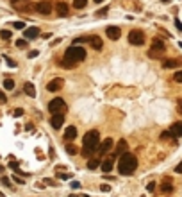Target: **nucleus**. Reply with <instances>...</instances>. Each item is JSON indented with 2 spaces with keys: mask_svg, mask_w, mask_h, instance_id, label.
<instances>
[{
  "mask_svg": "<svg viewBox=\"0 0 182 197\" xmlns=\"http://www.w3.org/2000/svg\"><path fill=\"white\" fill-rule=\"evenodd\" d=\"M82 143H84V149H82V156L84 158H89L91 154L100 147V134H98V131H88L84 134V140H82Z\"/></svg>",
  "mask_w": 182,
  "mask_h": 197,
  "instance_id": "nucleus-1",
  "label": "nucleus"
},
{
  "mask_svg": "<svg viewBox=\"0 0 182 197\" xmlns=\"http://www.w3.org/2000/svg\"><path fill=\"white\" fill-rule=\"evenodd\" d=\"M136 169H137V160L134 154H123V156H120L118 170H120L122 176H130V174H134Z\"/></svg>",
  "mask_w": 182,
  "mask_h": 197,
  "instance_id": "nucleus-2",
  "label": "nucleus"
},
{
  "mask_svg": "<svg viewBox=\"0 0 182 197\" xmlns=\"http://www.w3.org/2000/svg\"><path fill=\"white\" fill-rule=\"evenodd\" d=\"M86 59V50L82 47H70L66 52H64V61H62V65H73V63H79V61H84Z\"/></svg>",
  "mask_w": 182,
  "mask_h": 197,
  "instance_id": "nucleus-3",
  "label": "nucleus"
},
{
  "mask_svg": "<svg viewBox=\"0 0 182 197\" xmlns=\"http://www.w3.org/2000/svg\"><path fill=\"white\" fill-rule=\"evenodd\" d=\"M164 41L163 39H159V38H155L154 41H152V47H150V50H148V56L152 57V59H161V56L164 54Z\"/></svg>",
  "mask_w": 182,
  "mask_h": 197,
  "instance_id": "nucleus-4",
  "label": "nucleus"
},
{
  "mask_svg": "<svg viewBox=\"0 0 182 197\" xmlns=\"http://www.w3.org/2000/svg\"><path fill=\"white\" fill-rule=\"evenodd\" d=\"M48 111L52 115H64V111H66V102H64L61 97H56L54 100L48 102Z\"/></svg>",
  "mask_w": 182,
  "mask_h": 197,
  "instance_id": "nucleus-5",
  "label": "nucleus"
},
{
  "mask_svg": "<svg viewBox=\"0 0 182 197\" xmlns=\"http://www.w3.org/2000/svg\"><path fill=\"white\" fill-rule=\"evenodd\" d=\"M128 41H130L132 45H136V47H141V45L145 43V34L141 32V30L134 29V30H130V32H128Z\"/></svg>",
  "mask_w": 182,
  "mask_h": 197,
  "instance_id": "nucleus-6",
  "label": "nucleus"
},
{
  "mask_svg": "<svg viewBox=\"0 0 182 197\" xmlns=\"http://www.w3.org/2000/svg\"><path fill=\"white\" fill-rule=\"evenodd\" d=\"M34 7H36V11H38V13H41V15H50V13H52V2H48V0L38 2Z\"/></svg>",
  "mask_w": 182,
  "mask_h": 197,
  "instance_id": "nucleus-7",
  "label": "nucleus"
},
{
  "mask_svg": "<svg viewBox=\"0 0 182 197\" xmlns=\"http://www.w3.org/2000/svg\"><path fill=\"white\" fill-rule=\"evenodd\" d=\"M105 34H107V38L109 39H113V41H116V39H120V36H122V30H120V27H107V30H105Z\"/></svg>",
  "mask_w": 182,
  "mask_h": 197,
  "instance_id": "nucleus-8",
  "label": "nucleus"
},
{
  "mask_svg": "<svg viewBox=\"0 0 182 197\" xmlns=\"http://www.w3.org/2000/svg\"><path fill=\"white\" fill-rule=\"evenodd\" d=\"M113 143H114V142H113L111 136H109V138H105V140H102V142H100V147H98V152H100V154H107V152L111 151Z\"/></svg>",
  "mask_w": 182,
  "mask_h": 197,
  "instance_id": "nucleus-9",
  "label": "nucleus"
},
{
  "mask_svg": "<svg viewBox=\"0 0 182 197\" xmlns=\"http://www.w3.org/2000/svg\"><path fill=\"white\" fill-rule=\"evenodd\" d=\"M62 82H64V81H62L61 77H56L54 81H50L48 84H47V90H48V91H59V90L62 88Z\"/></svg>",
  "mask_w": 182,
  "mask_h": 197,
  "instance_id": "nucleus-10",
  "label": "nucleus"
},
{
  "mask_svg": "<svg viewBox=\"0 0 182 197\" xmlns=\"http://www.w3.org/2000/svg\"><path fill=\"white\" fill-rule=\"evenodd\" d=\"M123 152H127V142L125 140H120V142H118V145H116V151L113 152V160L114 158H118V156H123Z\"/></svg>",
  "mask_w": 182,
  "mask_h": 197,
  "instance_id": "nucleus-11",
  "label": "nucleus"
},
{
  "mask_svg": "<svg viewBox=\"0 0 182 197\" xmlns=\"http://www.w3.org/2000/svg\"><path fill=\"white\" fill-rule=\"evenodd\" d=\"M64 124V115H52L50 118V126L54 129H61V126Z\"/></svg>",
  "mask_w": 182,
  "mask_h": 197,
  "instance_id": "nucleus-12",
  "label": "nucleus"
},
{
  "mask_svg": "<svg viewBox=\"0 0 182 197\" xmlns=\"http://www.w3.org/2000/svg\"><path fill=\"white\" fill-rule=\"evenodd\" d=\"M170 136H173V138L182 136V122H175L173 126L170 127Z\"/></svg>",
  "mask_w": 182,
  "mask_h": 197,
  "instance_id": "nucleus-13",
  "label": "nucleus"
},
{
  "mask_svg": "<svg viewBox=\"0 0 182 197\" xmlns=\"http://www.w3.org/2000/svg\"><path fill=\"white\" fill-rule=\"evenodd\" d=\"M100 167H102V170H104L105 174H109V172L113 170V167H114V160H113V158H107V160H104Z\"/></svg>",
  "mask_w": 182,
  "mask_h": 197,
  "instance_id": "nucleus-14",
  "label": "nucleus"
},
{
  "mask_svg": "<svg viewBox=\"0 0 182 197\" xmlns=\"http://www.w3.org/2000/svg\"><path fill=\"white\" fill-rule=\"evenodd\" d=\"M56 9H57V15L59 16H68V4L66 2H57V6H56Z\"/></svg>",
  "mask_w": 182,
  "mask_h": 197,
  "instance_id": "nucleus-15",
  "label": "nucleus"
},
{
  "mask_svg": "<svg viewBox=\"0 0 182 197\" xmlns=\"http://www.w3.org/2000/svg\"><path fill=\"white\" fill-rule=\"evenodd\" d=\"M64 138L66 140H75L77 138V129H75V126H68V129L64 131Z\"/></svg>",
  "mask_w": 182,
  "mask_h": 197,
  "instance_id": "nucleus-16",
  "label": "nucleus"
},
{
  "mask_svg": "<svg viewBox=\"0 0 182 197\" xmlns=\"http://www.w3.org/2000/svg\"><path fill=\"white\" fill-rule=\"evenodd\" d=\"M36 36H39V29L38 27L25 29V39H32V38H36Z\"/></svg>",
  "mask_w": 182,
  "mask_h": 197,
  "instance_id": "nucleus-17",
  "label": "nucleus"
},
{
  "mask_svg": "<svg viewBox=\"0 0 182 197\" xmlns=\"http://www.w3.org/2000/svg\"><path fill=\"white\" fill-rule=\"evenodd\" d=\"M23 91L27 93L29 97H36V88H34L32 82H25V84H23Z\"/></svg>",
  "mask_w": 182,
  "mask_h": 197,
  "instance_id": "nucleus-18",
  "label": "nucleus"
},
{
  "mask_svg": "<svg viewBox=\"0 0 182 197\" xmlns=\"http://www.w3.org/2000/svg\"><path fill=\"white\" fill-rule=\"evenodd\" d=\"M180 63H179V61L177 59H163V68H177Z\"/></svg>",
  "mask_w": 182,
  "mask_h": 197,
  "instance_id": "nucleus-19",
  "label": "nucleus"
},
{
  "mask_svg": "<svg viewBox=\"0 0 182 197\" xmlns=\"http://www.w3.org/2000/svg\"><path fill=\"white\" fill-rule=\"evenodd\" d=\"M89 43H91V47H93L95 50H100V48H102V39H100L98 36H91V38H89Z\"/></svg>",
  "mask_w": 182,
  "mask_h": 197,
  "instance_id": "nucleus-20",
  "label": "nucleus"
},
{
  "mask_svg": "<svg viewBox=\"0 0 182 197\" xmlns=\"http://www.w3.org/2000/svg\"><path fill=\"white\" fill-rule=\"evenodd\" d=\"M102 165V161L98 160V158H91L89 161H88V169H91V170H95L96 167H100Z\"/></svg>",
  "mask_w": 182,
  "mask_h": 197,
  "instance_id": "nucleus-21",
  "label": "nucleus"
},
{
  "mask_svg": "<svg viewBox=\"0 0 182 197\" xmlns=\"http://www.w3.org/2000/svg\"><path fill=\"white\" fill-rule=\"evenodd\" d=\"M27 2H29V0H11V4H13V7H16V9H25Z\"/></svg>",
  "mask_w": 182,
  "mask_h": 197,
  "instance_id": "nucleus-22",
  "label": "nucleus"
},
{
  "mask_svg": "<svg viewBox=\"0 0 182 197\" xmlns=\"http://www.w3.org/2000/svg\"><path fill=\"white\" fill-rule=\"evenodd\" d=\"M171 188H173V185H171V179H164L163 186H161V190H163V192H171Z\"/></svg>",
  "mask_w": 182,
  "mask_h": 197,
  "instance_id": "nucleus-23",
  "label": "nucleus"
},
{
  "mask_svg": "<svg viewBox=\"0 0 182 197\" xmlns=\"http://www.w3.org/2000/svg\"><path fill=\"white\" fill-rule=\"evenodd\" d=\"M86 4H88V0H73L75 9H82V7H86Z\"/></svg>",
  "mask_w": 182,
  "mask_h": 197,
  "instance_id": "nucleus-24",
  "label": "nucleus"
},
{
  "mask_svg": "<svg viewBox=\"0 0 182 197\" xmlns=\"http://www.w3.org/2000/svg\"><path fill=\"white\" fill-rule=\"evenodd\" d=\"M66 152H68V154H71V156H73V154H77L79 151H77V147H75L73 143H66Z\"/></svg>",
  "mask_w": 182,
  "mask_h": 197,
  "instance_id": "nucleus-25",
  "label": "nucleus"
},
{
  "mask_svg": "<svg viewBox=\"0 0 182 197\" xmlns=\"http://www.w3.org/2000/svg\"><path fill=\"white\" fill-rule=\"evenodd\" d=\"M4 88L5 90H14V81L13 79H5L4 81Z\"/></svg>",
  "mask_w": 182,
  "mask_h": 197,
  "instance_id": "nucleus-26",
  "label": "nucleus"
},
{
  "mask_svg": "<svg viewBox=\"0 0 182 197\" xmlns=\"http://www.w3.org/2000/svg\"><path fill=\"white\" fill-rule=\"evenodd\" d=\"M16 47L18 48H25L27 47V39L23 38V39H16Z\"/></svg>",
  "mask_w": 182,
  "mask_h": 197,
  "instance_id": "nucleus-27",
  "label": "nucleus"
},
{
  "mask_svg": "<svg viewBox=\"0 0 182 197\" xmlns=\"http://www.w3.org/2000/svg\"><path fill=\"white\" fill-rule=\"evenodd\" d=\"M0 38H2V39H9L11 38V30H0Z\"/></svg>",
  "mask_w": 182,
  "mask_h": 197,
  "instance_id": "nucleus-28",
  "label": "nucleus"
},
{
  "mask_svg": "<svg viewBox=\"0 0 182 197\" xmlns=\"http://www.w3.org/2000/svg\"><path fill=\"white\" fill-rule=\"evenodd\" d=\"M173 81H175V82H182V72H175Z\"/></svg>",
  "mask_w": 182,
  "mask_h": 197,
  "instance_id": "nucleus-29",
  "label": "nucleus"
},
{
  "mask_svg": "<svg viewBox=\"0 0 182 197\" xmlns=\"http://www.w3.org/2000/svg\"><path fill=\"white\" fill-rule=\"evenodd\" d=\"M9 167L13 169L14 172H20V169H18V163H16V161H9Z\"/></svg>",
  "mask_w": 182,
  "mask_h": 197,
  "instance_id": "nucleus-30",
  "label": "nucleus"
},
{
  "mask_svg": "<svg viewBox=\"0 0 182 197\" xmlns=\"http://www.w3.org/2000/svg\"><path fill=\"white\" fill-rule=\"evenodd\" d=\"M57 176H59L61 179H70V178H71V174H66V172H59Z\"/></svg>",
  "mask_w": 182,
  "mask_h": 197,
  "instance_id": "nucleus-31",
  "label": "nucleus"
},
{
  "mask_svg": "<svg viewBox=\"0 0 182 197\" xmlns=\"http://www.w3.org/2000/svg\"><path fill=\"white\" fill-rule=\"evenodd\" d=\"M13 27H14V29H25V24H23V22H14Z\"/></svg>",
  "mask_w": 182,
  "mask_h": 197,
  "instance_id": "nucleus-32",
  "label": "nucleus"
},
{
  "mask_svg": "<svg viewBox=\"0 0 182 197\" xmlns=\"http://www.w3.org/2000/svg\"><path fill=\"white\" fill-rule=\"evenodd\" d=\"M5 102H7L5 93H4V91H0V104H5Z\"/></svg>",
  "mask_w": 182,
  "mask_h": 197,
  "instance_id": "nucleus-33",
  "label": "nucleus"
},
{
  "mask_svg": "<svg viewBox=\"0 0 182 197\" xmlns=\"http://www.w3.org/2000/svg\"><path fill=\"white\" fill-rule=\"evenodd\" d=\"M13 115L18 118V117H21V115H23V109H21V108H18V109H14V113H13Z\"/></svg>",
  "mask_w": 182,
  "mask_h": 197,
  "instance_id": "nucleus-34",
  "label": "nucleus"
},
{
  "mask_svg": "<svg viewBox=\"0 0 182 197\" xmlns=\"http://www.w3.org/2000/svg\"><path fill=\"white\" fill-rule=\"evenodd\" d=\"M146 190H148V192H154V190H155V183H148V185H146Z\"/></svg>",
  "mask_w": 182,
  "mask_h": 197,
  "instance_id": "nucleus-35",
  "label": "nucleus"
},
{
  "mask_svg": "<svg viewBox=\"0 0 182 197\" xmlns=\"http://www.w3.org/2000/svg\"><path fill=\"white\" fill-rule=\"evenodd\" d=\"M13 179H14V181H16L18 185H23V183H25V181L21 179V178H18V176H13Z\"/></svg>",
  "mask_w": 182,
  "mask_h": 197,
  "instance_id": "nucleus-36",
  "label": "nucleus"
},
{
  "mask_svg": "<svg viewBox=\"0 0 182 197\" xmlns=\"http://www.w3.org/2000/svg\"><path fill=\"white\" fill-rule=\"evenodd\" d=\"M100 190H102V192H109V190H111V186H109V185H102V186H100Z\"/></svg>",
  "mask_w": 182,
  "mask_h": 197,
  "instance_id": "nucleus-37",
  "label": "nucleus"
},
{
  "mask_svg": "<svg viewBox=\"0 0 182 197\" xmlns=\"http://www.w3.org/2000/svg\"><path fill=\"white\" fill-rule=\"evenodd\" d=\"M175 172H177V174H182V161H180V163L177 165V167H175Z\"/></svg>",
  "mask_w": 182,
  "mask_h": 197,
  "instance_id": "nucleus-38",
  "label": "nucleus"
},
{
  "mask_svg": "<svg viewBox=\"0 0 182 197\" xmlns=\"http://www.w3.org/2000/svg\"><path fill=\"white\" fill-rule=\"evenodd\" d=\"M175 25H177V29H180V30H182V22H180L179 18H175Z\"/></svg>",
  "mask_w": 182,
  "mask_h": 197,
  "instance_id": "nucleus-39",
  "label": "nucleus"
},
{
  "mask_svg": "<svg viewBox=\"0 0 182 197\" xmlns=\"http://www.w3.org/2000/svg\"><path fill=\"white\" fill-rule=\"evenodd\" d=\"M79 186H80L79 181H71V188H79Z\"/></svg>",
  "mask_w": 182,
  "mask_h": 197,
  "instance_id": "nucleus-40",
  "label": "nucleus"
},
{
  "mask_svg": "<svg viewBox=\"0 0 182 197\" xmlns=\"http://www.w3.org/2000/svg\"><path fill=\"white\" fill-rule=\"evenodd\" d=\"M45 183H47V185H50V186L56 185V183H54V179H50V178H47V179H45Z\"/></svg>",
  "mask_w": 182,
  "mask_h": 197,
  "instance_id": "nucleus-41",
  "label": "nucleus"
},
{
  "mask_svg": "<svg viewBox=\"0 0 182 197\" xmlns=\"http://www.w3.org/2000/svg\"><path fill=\"white\" fill-rule=\"evenodd\" d=\"M5 61H7V63H9L11 66H16V63H14V61H13V59H9V57H5Z\"/></svg>",
  "mask_w": 182,
  "mask_h": 197,
  "instance_id": "nucleus-42",
  "label": "nucleus"
},
{
  "mask_svg": "<svg viewBox=\"0 0 182 197\" xmlns=\"http://www.w3.org/2000/svg\"><path fill=\"white\" fill-rule=\"evenodd\" d=\"M38 54H39V52H38V50H32V52H30V54H29V57H36V56H38Z\"/></svg>",
  "mask_w": 182,
  "mask_h": 197,
  "instance_id": "nucleus-43",
  "label": "nucleus"
},
{
  "mask_svg": "<svg viewBox=\"0 0 182 197\" xmlns=\"http://www.w3.org/2000/svg\"><path fill=\"white\" fill-rule=\"evenodd\" d=\"M2 183H4V185H7V186H9V185H11V183H9V179H7V178H5V176H4V178H2Z\"/></svg>",
  "mask_w": 182,
  "mask_h": 197,
  "instance_id": "nucleus-44",
  "label": "nucleus"
},
{
  "mask_svg": "<svg viewBox=\"0 0 182 197\" xmlns=\"http://www.w3.org/2000/svg\"><path fill=\"white\" fill-rule=\"evenodd\" d=\"M179 113H180V115H182V102H180V104H179Z\"/></svg>",
  "mask_w": 182,
  "mask_h": 197,
  "instance_id": "nucleus-45",
  "label": "nucleus"
},
{
  "mask_svg": "<svg viewBox=\"0 0 182 197\" xmlns=\"http://www.w3.org/2000/svg\"><path fill=\"white\" fill-rule=\"evenodd\" d=\"M95 2H96V4H102V2H104V0H95Z\"/></svg>",
  "mask_w": 182,
  "mask_h": 197,
  "instance_id": "nucleus-46",
  "label": "nucleus"
},
{
  "mask_svg": "<svg viewBox=\"0 0 182 197\" xmlns=\"http://www.w3.org/2000/svg\"><path fill=\"white\" fill-rule=\"evenodd\" d=\"M161 2H164V4H166V2H170V0H161Z\"/></svg>",
  "mask_w": 182,
  "mask_h": 197,
  "instance_id": "nucleus-47",
  "label": "nucleus"
},
{
  "mask_svg": "<svg viewBox=\"0 0 182 197\" xmlns=\"http://www.w3.org/2000/svg\"><path fill=\"white\" fill-rule=\"evenodd\" d=\"M70 197H77V195H70Z\"/></svg>",
  "mask_w": 182,
  "mask_h": 197,
  "instance_id": "nucleus-48",
  "label": "nucleus"
},
{
  "mask_svg": "<svg viewBox=\"0 0 182 197\" xmlns=\"http://www.w3.org/2000/svg\"><path fill=\"white\" fill-rule=\"evenodd\" d=\"M0 197H4V195H2V194H0Z\"/></svg>",
  "mask_w": 182,
  "mask_h": 197,
  "instance_id": "nucleus-49",
  "label": "nucleus"
}]
</instances>
